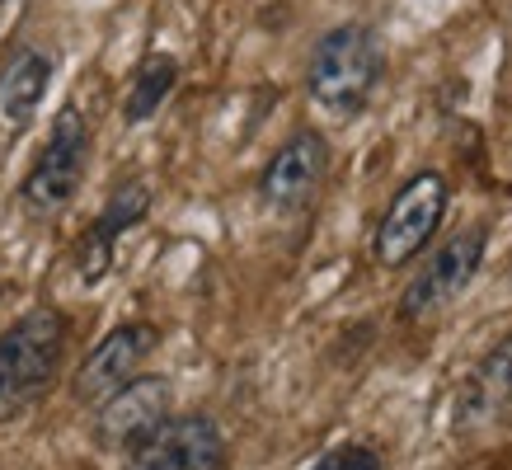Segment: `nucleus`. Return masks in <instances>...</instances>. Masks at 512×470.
Here are the masks:
<instances>
[{"mask_svg":"<svg viewBox=\"0 0 512 470\" xmlns=\"http://www.w3.org/2000/svg\"><path fill=\"white\" fill-rule=\"evenodd\" d=\"M71 320L57 306H29L0 329V428L29 419L62 381Z\"/></svg>","mask_w":512,"mask_h":470,"instance_id":"f257e3e1","label":"nucleus"},{"mask_svg":"<svg viewBox=\"0 0 512 470\" xmlns=\"http://www.w3.org/2000/svg\"><path fill=\"white\" fill-rule=\"evenodd\" d=\"M386 76V52L367 24H339V29L320 33L306 62V94L315 109L329 118H357L372 104L376 85Z\"/></svg>","mask_w":512,"mask_h":470,"instance_id":"f03ea898","label":"nucleus"},{"mask_svg":"<svg viewBox=\"0 0 512 470\" xmlns=\"http://www.w3.org/2000/svg\"><path fill=\"white\" fill-rule=\"evenodd\" d=\"M90 146H94L90 118H85L76 104L57 109V118H52V127H47L43 151L33 156L29 174L19 179V207L38 221L57 217V212L80 193V184H85Z\"/></svg>","mask_w":512,"mask_h":470,"instance_id":"7ed1b4c3","label":"nucleus"},{"mask_svg":"<svg viewBox=\"0 0 512 470\" xmlns=\"http://www.w3.org/2000/svg\"><path fill=\"white\" fill-rule=\"evenodd\" d=\"M447 207H451L447 174H442V170L409 174V179L395 188V198H390V207L381 212V221H376V231H372V264H381V268L414 264V259L433 245V235L442 231Z\"/></svg>","mask_w":512,"mask_h":470,"instance_id":"20e7f679","label":"nucleus"},{"mask_svg":"<svg viewBox=\"0 0 512 470\" xmlns=\"http://www.w3.org/2000/svg\"><path fill=\"white\" fill-rule=\"evenodd\" d=\"M484 250H489V226H484V221L451 231L419 264V273L409 278V287L400 292V306H395V311H400L404 325L433 320L437 311H447L451 301L466 297V287L480 278V268H484Z\"/></svg>","mask_w":512,"mask_h":470,"instance_id":"39448f33","label":"nucleus"},{"mask_svg":"<svg viewBox=\"0 0 512 470\" xmlns=\"http://www.w3.org/2000/svg\"><path fill=\"white\" fill-rule=\"evenodd\" d=\"M170 409H174V386L165 381V376H156V372H141V376H132L127 386H118L104 405L94 409L90 438H94L99 452L127 456L132 447H141V442L151 438L160 423L174 419Z\"/></svg>","mask_w":512,"mask_h":470,"instance_id":"423d86ee","label":"nucleus"},{"mask_svg":"<svg viewBox=\"0 0 512 470\" xmlns=\"http://www.w3.org/2000/svg\"><path fill=\"white\" fill-rule=\"evenodd\" d=\"M156 348H160V329L151 320H123V325H113L85 353L80 372L71 376V400L80 409H99L118 386L141 376V367L156 358Z\"/></svg>","mask_w":512,"mask_h":470,"instance_id":"0eeeda50","label":"nucleus"},{"mask_svg":"<svg viewBox=\"0 0 512 470\" xmlns=\"http://www.w3.org/2000/svg\"><path fill=\"white\" fill-rule=\"evenodd\" d=\"M231 442L212 414H174L151 438L132 447L118 470H226Z\"/></svg>","mask_w":512,"mask_h":470,"instance_id":"6e6552de","label":"nucleus"},{"mask_svg":"<svg viewBox=\"0 0 512 470\" xmlns=\"http://www.w3.org/2000/svg\"><path fill=\"white\" fill-rule=\"evenodd\" d=\"M329 174V141L315 127H301L282 141L278 151L268 156V165L259 170V203L278 217H292L301 207L315 203V193Z\"/></svg>","mask_w":512,"mask_h":470,"instance_id":"1a4fd4ad","label":"nucleus"},{"mask_svg":"<svg viewBox=\"0 0 512 470\" xmlns=\"http://www.w3.org/2000/svg\"><path fill=\"white\" fill-rule=\"evenodd\" d=\"M151 188L146 184H118V193H109V203L99 207V217L80 231L76 250H71V268L85 287H99V282L113 273V254H118V240L137 231L141 221L151 217Z\"/></svg>","mask_w":512,"mask_h":470,"instance_id":"9d476101","label":"nucleus"},{"mask_svg":"<svg viewBox=\"0 0 512 470\" xmlns=\"http://www.w3.org/2000/svg\"><path fill=\"white\" fill-rule=\"evenodd\" d=\"M508 409H512V334L498 339V344L470 367L466 386L456 391V405H451V428H456V433H475V428L498 423Z\"/></svg>","mask_w":512,"mask_h":470,"instance_id":"9b49d317","label":"nucleus"},{"mask_svg":"<svg viewBox=\"0 0 512 470\" xmlns=\"http://www.w3.org/2000/svg\"><path fill=\"white\" fill-rule=\"evenodd\" d=\"M52 71H57V57L33 43H19L5 57V66H0V123L10 132H24L38 118L47 90H52Z\"/></svg>","mask_w":512,"mask_h":470,"instance_id":"f8f14e48","label":"nucleus"},{"mask_svg":"<svg viewBox=\"0 0 512 470\" xmlns=\"http://www.w3.org/2000/svg\"><path fill=\"white\" fill-rule=\"evenodd\" d=\"M174 85H179V57H170V52H151V57H141L137 71H132V80H127L123 118L132 127L151 123V118L170 104Z\"/></svg>","mask_w":512,"mask_h":470,"instance_id":"ddd939ff","label":"nucleus"},{"mask_svg":"<svg viewBox=\"0 0 512 470\" xmlns=\"http://www.w3.org/2000/svg\"><path fill=\"white\" fill-rule=\"evenodd\" d=\"M311 470H386L381 452L367 447V442H339V447H329L325 456H315Z\"/></svg>","mask_w":512,"mask_h":470,"instance_id":"4468645a","label":"nucleus"},{"mask_svg":"<svg viewBox=\"0 0 512 470\" xmlns=\"http://www.w3.org/2000/svg\"><path fill=\"white\" fill-rule=\"evenodd\" d=\"M5 292H10V287H5V282H0V297H5Z\"/></svg>","mask_w":512,"mask_h":470,"instance_id":"2eb2a0df","label":"nucleus"},{"mask_svg":"<svg viewBox=\"0 0 512 470\" xmlns=\"http://www.w3.org/2000/svg\"><path fill=\"white\" fill-rule=\"evenodd\" d=\"M0 5H5V0H0Z\"/></svg>","mask_w":512,"mask_h":470,"instance_id":"dca6fc26","label":"nucleus"}]
</instances>
